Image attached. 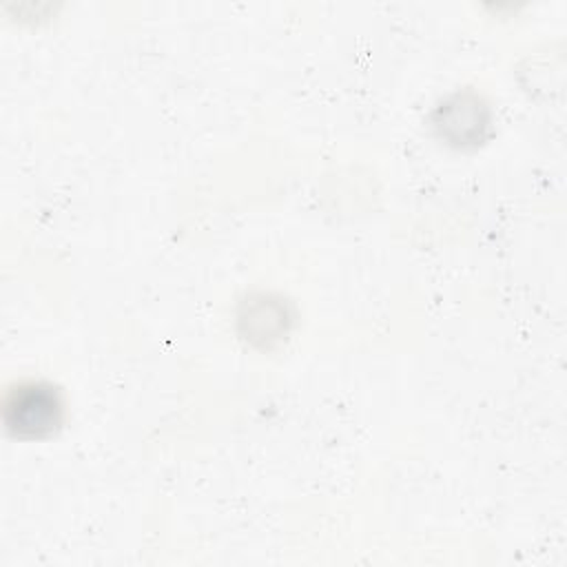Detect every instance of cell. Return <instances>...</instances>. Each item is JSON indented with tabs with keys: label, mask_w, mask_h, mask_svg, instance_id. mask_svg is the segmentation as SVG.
<instances>
[{
	"label": "cell",
	"mask_w": 567,
	"mask_h": 567,
	"mask_svg": "<svg viewBox=\"0 0 567 567\" xmlns=\"http://www.w3.org/2000/svg\"><path fill=\"white\" fill-rule=\"evenodd\" d=\"M62 403L44 383H24L11 390L4 405L7 427L18 436H44L60 425Z\"/></svg>",
	"instance_id": "1"
},
{
	"label": "cell",
	"mask_w": 567,
	"mask_h": 567,
	"mask_svg": "<svg viewBox=\"0 0 567 567\" xmlns=\"http://www.w3.org/2000/svg\"><path fill=\"white\" fill-rule=\"evenodd\" d=\"M481 104L476 97L458 95L450 104L439 111V126L445 137L454 142H470L472 137H481L485 126V117L481 115Z\"/></svg>",
	"instance_id": "2"
}]
</instances>
